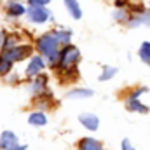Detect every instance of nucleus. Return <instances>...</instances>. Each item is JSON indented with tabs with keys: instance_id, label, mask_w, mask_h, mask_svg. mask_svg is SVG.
Returning <instances> with one entry per match:
<instances>
[{
	"instance_id": "9d476101",
	"label": "nucleus",
	"mask_w": 150,
	"mask_h": 150,
	"mask_svg": "<svg viewBox=\"0 0 150 150\" xmlns=\"http://www.w3.org/2000/svg\"><path fill=\"white\" fill-rule=\"evenodd\" d=\"M19 143V138L14 131L5 129L0 133V150H11L12 147H16Z\"/></svg>"
},
{
	"instance_id": "aec40b11",
	"label": "nucleus",
	"mask_w": 150,
	"mask_h": 150,
	"mask_svg": "<svg viewBox=\"0 0 150 150\" xmlns=\"http://www.w3.org/2000/svg\"><path fill=\"white\" fill-rule=\"evenodd\" d=\"M54 33H56V37L59 38L61 45L72 44V32H70V30H63V28H59V30H54Z\"/></svg>"
},
{
	"instance_id": "423d86ee",
	"label": "nucleus",
	"mask_w": 150,
	"mask_h": 150,
	"mask_svg": "<svg viewBox=\"0 0 150 150\" xmlns=\"http://www.w3.org/2000/svg\"><path fill=\"white\" fill-rule=\"evenodd\" d=\"M26 89H28V93L32 94V98H35V100L40 98V96H44L45 93H49V89H47V77L44 74L38 75V77H33Z\"/></svg>"
},
{
	"instance_id": "4be33fe9",
	"label": "nucleus",
	"mask_w": 150,
	"mask_h": 150,
	"mask_svg": "<svg viewBox=\"0 0 150 150\" xmlns=\"http://www.w3.org/2000/svg\"><path fill=\"white\" fill-rule=\"evenodd\" d=\"M149 91V87H145V86H140V87H136V89H133L131 93H129V96L127 98H140L142 94H145Z\"/></svg>"
},
{
	"instance_id": "b1692460",
	"label": "nucleus",
	"mask_w": 150,
	"mask_h": 150,
	"mask_svg": "<svg viewBox=\"0 0 150 150\" xmlns=\"http://www.w3.org/2000/svg\"><path fill=\"white\" fill-rule=\"evenodd\" d=\"M30 5H47L51 0H26Z\"/></svg>"
},
{
	"instance_id": "2eb2a0df",
	"label": "nucleus",
	"mask_w": 150,
	"mask_h": 150,
	"mask_svg": "<svg viewBox=\"0 0 150 150\" xmlns=\"http://www.w3.org/2000/svg\"><path fill=\"white\" fill-rule=\"evenodd\" d=\"M63 4H65L68 14H70L74 19H80V18H82V7H80L79 0H63Z\"/></svg>"
},
{
	"instance_id": "20e7f679",
	"label": "nucleus",
	"mask_w": 150,
	"mask_h": 150,
	"mask_svg": "<svg viewBox=\"0 0 150 150\" xmlns=\"http://www.w3.org/2000/svg\"><path fill=\"white\" fill-rule=\"evenodd\" d=\"M26 19L32 25H44L51 19V11L47 9V5H28Z\"/></svg>"
},
{
	"instance_id": "6ab92c4d",
	"label": "nucleus",
	"mask_w": 150,
	"mask_h": 150,
	"mask_svg": "<svg viewBox=\"0 0 150 150\" xmlns=\"http://www.w3.org/2000/svg\"><path fill=\"white\" fill-rule=\"evenodd\" d=\"M12 68H14V63L9 61L5 56L0 54V77H7V75L12 72Z\"/></svg>"
},
{
	"instance_id": "f03ea898",
	"label": "nucleus",
	"mask_w": 150,
	"mask_h": 150,
	"mask_svg": "<svg viewBox=\"0 0 150 150\" xmlns=\"http://www.w3.org/2000/svg\"><path fill=\"white\" fill-rule=\"evenodd\" d=\"M80 58H82V54H80L79 47L74 45V44H67V45L61 47L59 59H58L54 68L59 75H63L67 80H70L72 74L77 75V65L80 63Z\"/></svg>"
},
{
	"instance_id": "a211bd4d",
	"label": "nucleus",
	"mask_w": 150,
	"mask_h": 150,
	"mask_svg": "<svg viewBox=\"0 0 150 150\" xmlns=\"http://www.w3.org/2000/svg\"><path fill=\"white\" fill-rule=\"evenodd\" d=\"M138 56H140V59H142L145 65L150 67V42L149 40L142 42V45H140V49H138Z\"/></svg>"
},
{
	"instance_id": "7ed1b4c3",
	"label": "nucleus",
	"mask_w": 150,
	"mask_h": 150,
	"mask_svg": "<svg viewBox=\"0 0 150 150\" xmlns=\"http://www.w3.org/2000/svg\"><path fill=\"white\" fill-rule=\"evenodd\" d=\"M0 54L5 56L9 61H12V63L16 65V63H19V61H23V59L33 56V45H30V44H18V45H14V47H11V49L0 51Z\"/></svg>"
},
{
	"instance_id": "0eeeda50",
	"label": "nucleus",
	"mask_w": 150,
	"mask_h": 150,
	"mask_svg": "<svg viewBox=\"0 0 150 150\" xmlns=\"http://www.w3.org/2000/svg\"><path fill=\"white\" fill-rule=\"evenodd\" d=\"M129 28H138V26H147L150 28V9L143 7L138 12H131L129 21L126 23Z\"/></svg>"
},
{
	"instance_id": "39448f33",
	"label": "nucleus",
	"mask_w": 150,
	"mask_h": 150,
	"mask_svg": "<svg viewBox=\"0 0 150 150\" xmlns=\"http://www.w3.org/2000/svg\"><path fill=\"white\" fill-rule=\"evenodd\" d=\"M47 67H49V65H47L45 58H42L40 54H33V56H30V59H28V63H26L25 75H26L28 79L38 77V75L44 74V70H45Z\"/></svg>"
},
{
	"instance_id": "f8f14e48",
	"label": "nucleus",
	"mask_w": 150,
	"mask_h": 150,
	"mask_svg": "<svg viewBox=\"0 0 150 150\" xmlns=\"http://www.w3.org/2000/svg\"><path fill=\"white\" fill-rule=\"evenodd\" d=\"M28 124L32 127H44L47 126V113L44 110H35L28 115Z\"/></svg>"
},
{
	"instance_id": "f257e3e1",
	"label": "nucleus",
	"mask_w": 150,
	"mask_h": 150,
	"mask_svg": "<svg viewBox=\"0 0 150 150\" xmlns=\"http://www.w3.org/2000/svg\"><path fill=\"white\" fill-rule=\"evenodd\" d=\"M61 47H63V45H61L59 38L56 37L54 32H45V33H42V35L35 40V49H37V52L42 58H45V61H47V65H49L51 68L56 67V63H58V59H59Z\"/></svg>"
},
{
	"instance_id": "a878e982",
	"label": "nucleus",
	"mask_w": 150,
	"mask_h": 150,
	"mask_svg": "<svg viewBox=\"0 0 150 150\" xmlns=\"http://www.w3.org/2000/svg\"><path fill=\"white\" fill-rule=\"evenodd\" d=\"M4 37H5V33L0 30V49H2V44H4Z\"/></svg>"
},
{
	"instance_id": "1a4fd4ad",
	"label": "nucleus",
	"mask_w": 150,
	"mask_h": 150,
	"mask_svg": "<svg viewBox=\"0 0 150 150\" xmlns=\"http://www.w3.org/2000/svg\"><path fill=\"white\" fill-rule=\"evenodd\" d=\"M26 5L19 0H9L5 4V12L9 18H21V16H26Z\"/></svg>"
},
{
	"instance_id": "9b49d317",
	"label": "nucleus",
	"mask_w": 150,
	"mask_h": 150,
	"mask_svg": "<svg viewBox=\"0 0 150 150\" xmlns=\"http://www.w3.org/2000/svg\"><path fill=\"white\" fill-rule=\"evenodd\" d=\"M93 96H94V91L89 87H74L67 93V100H87Z\"/></svg>"
},
{
	"instance_id": "393cba45",
	"label": "nucleus",
	"mask_w": 150,
	"mask_h": 150,
	"mask_svg": "<svg viewBox=\"0 0 150 150\" xmlns=\"http://www.w3.org/2000/svg\"><path fill=\"white\" fill-rule=\"evenodd\" d=\"M11 150H28V147H26V145H23V143H18L16 147H12Z\"/></svg>"
},
{
	"instance_id": "dca6fc26",
	"label": "nucleus",
	"mask_w": 150,
	"mask_h": 150,
	"mask_svg": "<svg viewBox=\"0 0 150 150\" xmlns=\"http://www.w3.org/2000/svg\"><path fill=\"white\" fill-rule=\"evenodd\" d=\"M112 16L117 23H127L129 18H131V11H129L127 7H117V9L113 11Z\"/></svg>"
},
{
	"instance_id": "6e6552de",
	"label": "nucleus",
	"mask_w": 150,
	"mask_h": 150,
	"mask_svg": "<svg viewBox=\"0 0 150 150\" xmlns=\"http://www.w3.org/2000/svg\"><path fill=\"white\" fill-rule=\"evenodd\" d=\"M79 122L82 124V127L84 129H87V131H98V127H100V117L96 115V113H91V112H84L79 115Z\"/></svg>"
},
{
	"instance_id": "f3484780",
	"label": "nucleus",
	"mask_w": 150,
	"mask_h": 150,
	"mask_svg": "<svg viewBox=\"0 0 150 150\" xmlns=\"http://www.w3.org/2000/svg\"><path fill=\"white\" fill-rule=\"evenodd\" d=\"M117 68L115 67H110V65H105L103 68H101V74H100V77H98V80L100 82H108V80H112L113 77L117 75Z\"/></svg>"
},
{
	"instance_id": "bb28decb",
	"label": "nucleus",
	"mask_w": 150,
	"mask_h": 150,
	"mask_svg": "<svg viewBox=\"0 0 150 150\" xmlns=\"http://www.w3.org/2000/svg\"><path fill=\"white\" fill-rule=\"evenodd\" d=\"M77 150H79V149H77Z\"/></svg>"
},
{
	"instance_id": "412c9836",
	"label": "nucleus",
	"mask_w": 150,
	"mask_h": 150,
	"mask_svg": "<svg viewBox=\"0 0 150 150\" xmlns=\"http://www.w3.org/2000/svg\"><path fill=\"white\" fill-rule=\"evenodd\" d=\"M18 40H19L18 35H12V33H11V35H5V37H4V44H2V49H0V51H5V49H11V47L18 45V44H19Z\"/></svg>"
},
{
	"instance_id": "5701e85b",
	"label": "nucleus",
	"mask_w": 150,
	"mask_h": 150,
	"mask_svg": "<svg viewBox=\"0 0 150 150\" xmlns=\"http://www.w3.org/2000/svg\"><path fill=\"white\" fill-rule=\"evenodd\" d=\"M120 150H136V149L133 147V143H131L127 138H124V140H122V143H120Z\"/></svg>"
},
{
	"instance_id": "4468645a",
	"label": "nucleus",
	"mask_w": 150,
	"mask_h": 150,
	"mask_svg": "<svg viewBox=\"0 0 150 150\" xmlns=\"http://www.w3.org/2000/svg\"><path fill=\"white\" fill-rule=\"evenodd\" d=\"M126 108L129 112H136V113H149V107L143 105L140 101V98H127L126 100Z\"/></svg>"
},
{
	"instance_id": "ddd939ff",
	"label": "nucleus",
	"mask_w": 150,
	"mask_h": 150,
	"mask_svg": "<svg viewBox=\"0 0 150 150\" xmlns=\"http://www.w3.org/2000/svg\"><path fill=\"white\" fill-rule=\"evenodd\" d=\"M79 150H105L101 142H98L96 138H91V136H86L79 142Z\"/></svg>"
}]
</instances>
